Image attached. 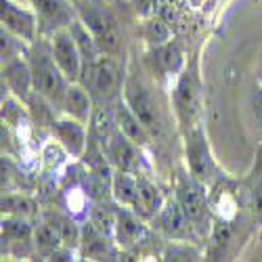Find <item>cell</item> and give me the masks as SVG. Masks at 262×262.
I'll list each match as a JSON object with an SVG mask.
<instances>
[{
	"label": "cell",
	"instance_id": "cell-7",
	"mask_svg": "<svg viewBox=\"0 0 262 262\" xmlns=\"http://www.w3.org/2000/svg\"><path fill=\"white\" fill-rule=\"evenodd\" d=\"M151 223L170 239H185V242H191V239H195V231H198V227H195L187 218V214L183 212L177 198H168L164 202L162 210L151 218Z\"/></svg>",
	"mask_w": 262,
	"mask_h": 262
},
{
	"label": "cell",
	"instance_id": "cell-19",
	"mask_svg": "<svg viewBox=\"0 0 262 262\" xmlns=\"http://www.w3.org/2000/svg\"><path fill=\"white\" fill-rule=\"evenodd\" d=\"M137 179H139V193H137V202H135L133 210L141 218H145V221H151V218L162 210L166 198H164V193L160 191V187L151 181L145 172H139Z\"/></svg>",
	"mask_w": 262,
	"mask_h": 262
},
{
	"label": "cell",
	"instance_id": "cell-17",
	"mask_svg": "<svg viewBox=\"0 0 262 262\" xmlns=\"http://www.w3.org/2000/svg\"><path fill=\"white\" fill-rule=\"evenodd\" d=\"M59 107L63 109V114L89 124V120L93 116V109H95V99L82 82H70Z\"/></svg>",
	"mask_w": 262,
	"mask_h": 262
},
{
	"label": "cell",
	"instance_id": "cell-25",
	"mask_svg": "<svg viewBox=\"0 0 262 262\" xmlns=\"http://www.w3.org/2000/svg\"><path fill=\"white\" fill-rule=\"evenodd\" d=\"M34 227L28 223L24 216H5L3 218V242L9 244H26L32 242Z\"/></svg>",
	"mask_w": 262,
	"mask_h": 262
},
{
	"label": "cell",
	"instance_id": "cell-13",
	"mask_svg": "<svg viewBox=\"0 0 262 262\" xmlns=\"http://www.w3.org/2000/svg\"><path fill=\"white\" fill-rule=\"evenodd\" d=\"M147 235H149V229L145 225V218H141L135 210L118 206L116 231H114V239H116L118 248L130 250V248L139 246L141 242H145Z\"/></svg>",
	"mask_w": 262,
	"mask_h": 262
},
{
	"label": "cell",
	"instance_id": "cell-30",
	"mask_svg": "<svg viewBox=\"0 0 262 262\" xmlns=\"http://www.w3.org/2000/svg\"><path fill=\"white\" fill-rule=\"evenodd\" d=\"M202 252L193 248L185 239H174V242L164 250L162 260H200Z\"/></svg>",
	"mask_w": 262,
	"mask_h": 262
},
{
	"label": "cell",
	"instance_id": "cell-9",
	"mask_svg": "<svg viewBox=\"0 0 262 262\" xmlns=\"http://www.w3.org/2000/svg\"><path fill=\"white\" fill-rule=\"evenodd\" d=\"M53 135L72 158H82L91 139V128H86V122L65 114L63 118L53 120Z\"/></svg>",
	"mask_w": 262,
	"mask_h": 262
},
{
	"label": "cell",
	"instance_id": "cell-12",
	"mask_svg": "<svg viewBox=\"0 0 262 262\" xmlns=\"http://www.w3.org/2000/svg\"><path fill=\"white\" fill-rule=\"evenodd\" d=\"M82 21L86 24L97 40V45L103 53H114L120 45V36H118V26L114 17L107 11L101 9H84L82 11Z\"/></svg>",
	"mask_w": 262,
	"mask_h": 262
},
{
	"label": "cell",
	"instance_id": "cell-28",
	"mask_svg": "<svg viewBox=\"0 0 262 262\" xmlns=\"http://www.w3.org/2000/svg\"><path fill=\"white\" fill-rule=\"evenodd\" d=\"M3 214H9V216H32L36 214V202L30 200L28 195H21V193H3Z\"/></svg>",
	"mask_w": 262,
	"mask_h": 262
},
{
	"label": "cell",
	"instance_id": "cell-6",
	"mask_svg": "<svg viewBox=\"0 0 262 262\" xmlns=\"http://www.w3.org/2000/svg\"><path fill=\"white\" fill-rule=\"evenodd\" d=\"M49 47H51V53H53L57 65L65 74V78H68L70 82H80L82 80V70H84V59H82L78 42H76L74 34L70 32V28L53 32Z\"/></svg>",
	"mask_w": 262,
	"mask_h": 262
},
{
	"label": "cell",
	"instance_id": "cell-23",
	"mask_svg": "<svg viewBox=\"0 0 262 262\" xmlns=\"http://www.w3.org/2000/svg\"><path fill=\"white\" fill-rule=\"evenodd\" d=\"M116 206H112V202H95L91 204V212H89L91 225L109 237H114V231H116V216H118Z\"/></svg>",
	"mask_w": 262,
	"mask_h": 262
},
{
	"label": "cell",
	"instance_id": "cell-24",
	"mask_svg": "<svg viewBox=\"0 0 262 262\" xmlns=\"http://www.w3.org/2000/svg\"><path fill=\"white\" fill-rule=\"evenodd\" d=\"M156 61L160 65V70L164 74H181L185 68V55L183 49L177 45V42H166L162 47H156Z\"/></svg>",
	"mask_w": 262,
	"mask_h": 262
},
{
	"label": "cell",
	"instance_id": "cell-16",
	"mask_svg": "<svg viewBox=\"0 0 262 262\" xmlns=\"http://www.w3.org/2000/svg\"><path fill=\"white\" fill-rule=\"evenodd\" d=\"M3 86L11 91L13 97L19 101H30L34 95V78H32V68L28 59L15 57L11 61H5L3 68Z\"/></svg>",
	"mask_w": 262,
	"mask_h": 262
},
{
	"label": "cell",
	"instance_id": "cell-11",
	"mask_svg": "<svg viewBox=\"0 0 262 262\" xmlns=\"http://www.w3.org/2000/svg\"><path fill=\"white\" fill-rule=\"evenodd\" d=\"M3 3V28L9 30L11 34H15L17 38H21L26 45L36 42V30H38V17L36 13L21 9L13 0H0Z\"/></svg>",
	"mask_w": 262,
	"mask_h": 262
},
{
	"label": "cell",
	"instance_id": "cell-26",
	"mask_svg": "<svg viewBox=\"0 0 262 262\" xmlns=\"http://www.w3.org/2000/svg\"><path fill=\"white\" fill-rule=\"evenodd\" d=\"M34 242H36L38 252L45 256L47 260L51 258V254H53L55 250H59L61 246H65L63 239H61V235H59L47 221H42L38 227H34Z\"/></svg>",
	"mask_w": 262,
	"mask_h": 262
},
{
	"label": "cell",
	"instance_id": "cell-4",
	"mask_svg": "<svg viewBox=\"0 0 262 262\" xmlns=\"http://www.w3.org/2000/svg\"><path fill=\"white\" fill-rule=\"evenodd\" d=\"M185 158H187V168L193 179L200 183H212L216 177V164L210 154V147L206 141V135L202 126H191L185 137Z\"/></svg>",
	"mask_w": 262,
	"mask_h": 262
},
{
	"label": "cell",
	"instance_id": "cell-8",
	"mask_svg": "<svg viewBox=\"0 0 262 262\" xmlns=\"http://www.w3.org/2000/svg\"><path fill=\"white\" fill-rule=\"evenodd\" d=\"M38 17V26L45 32L70 28L76 21V11L70 0H30Z\"/></svg>",
	"mask_w": 262,
	"mask_h": 262
},
{
	"label": "cell",
	"instance_id": "cell-2",
	"mask_svg": "<svg viewBox=\"0 0 262 262\" xmlns=\"http://www.w3.org/2000/svg\"><path fill=\"white\" fill-rule=\"evenodd\" d=\"M86 89L91 91L95 103L114 105L124 95V76L120 65L114 57H105V53L89 68L82 70V80Z\"/></svg>",
	"mask_w": 262,
	"mask_h": 262
},
{
	"label": "cell",
	"instance_id": "cell-22",
	"mask_svg": "<svg viewBox=\"0 0 262 262\" xmlns=\"http://www.w3.org/2000/svg\"><path fill=\"white\" fill-rule=\"evenodd\" d=\"M137 193H139V179H137V174L135 172H126V170H116L114 179H112L114 204L133 210V206L137 202Z\"/></svg>",
	"mask_w": 262,
	"mask_h": 262
},
{
	"label": "cell",
	"instance_id": "cell-20",
	"mask_svg": "<svg viewBox=\"0 0 262 262\" xmlns=\"http://www.w3.org/2000/svg\"><path fill=\"white\" fill-rule=\"evenodd\" d=\"M42 221H47L63 239L65 246L70 248H80V237H82V227L76 225V218L70 212H61V210H45L42 212Z\"/></svg>",
	"mask_w": 262,
	"mask_h": 262
},
{
	"label": "cell",
	"instance_id": "cell-27",
	"mask_svg": "<svg viewBox=\"0 0 262 262\" xmlns=\"http://www.w3.org/2000/svg\"><path fill=\"white\" fill-rule=\"evenodd\" d=\"M143 36H145V40L149 42L151 47H162V45H166V42L172 40V30H170V24L164 17L154 13L145 21Z\"/></svg>",
	"mask_w": 262,
	"mask_h": 262
},
{
	"label": "cell",
	"instance_id": "cell-14",
	"mask_svg": "<svg viewBox=\"0 0 262 262\" xmlns=\"http://www.w3.org/2000/svg\"><path fill=\"white\" fill-rule=\"evenodd\" d=\"M103 149L116 170H126V172H135V174L141 172V151H139L141 147L135 145L124 133H120V130L103 145Z\"/></svg>",
	"mask_w": 262,
	"mask_h": 262
},
{
	"label": "cell",
	"instance_id": "cell-3",
	"mask_svg": "<svg viewBox=\"0 0 262 262\" xmlns=\"http://www.w3.org/2000/svg\"><path fill=\"white\" fill-rule=\"evenodd\" d=\"M122 97L130 105V109L137 114V118L145 124V128L151 133V137L162 135L164 122H162V116H160L158 103H156L154 97H151L149 89L137 76H130L124 82V95Z\"/></svg>",
	"mask_w": 262,
	"mask_h": 262
},
{
	"label": "cell",
	"instance_id": "cell-18",
	"mask_svg": "<svg viewBox=\"0 0 262 262\" xmlns=\"http://www.w3.org/2000/svg\"><path fill=\"white\" fill-rule=\"evenodd\" d=\"M112 107H114V114H116V122H118L120 133H124L135 145L147 147L149 141H151V133L145 128V124L137 118V114L133 112V109H130V105L124 101V97H120Z\"/></svg>",
	"mask_w": 262,
	"mask_h": 262
},
{
	"label": "cell",
	"instance_id": "cell-10",
	"mask_svg": "<svg viewBox=\"0 0 262 262\" xmlns=\"http://www.w3.org/2000/svg\"><path fill=\"white\" fill-rule=\"evenodd\" d=\"M174 109L183 126H195V116L200 112V89L191 72H183L174 86Z\"/></svg>",
	"mask_w": 262,
	"mask_h": 262
},
{
	"label": "cell",
	"instance_id": "cell-15",
	"mask_svg": "<svg viewBox=\"0 0 262 262\" xmlns=\"http://www.w3.org/2000/svg\"><path fill=\"white\" fill-rule=\"evenodd\" d=\"M78 250L84 260H114L118 256L116 239L95 229L91 221H86L82 225V237H80Z\"/></svg>",
	"mask_w": 262,
	"mask_h": 262
},
{
	"label": "cell",
	"instance_id": "cell-21",
	"mask_svg": "<svg viewBox=\"0 0 262 262\" xmlns=\"http://www.w3.org/2000/svg\"><path fill=\"white\" fill-rule=\"evenodd\" d=\"M89 128H91V135H93L101 145H105V143L120 130V128H118V122H116L114 107L95 103L93 116H91V120H89Z\"/></svg>",
	"mask_w": 262,
	"mask_h": 262
},
{
	"label": "cell",
	"instance_id": "cell-31",
	"mask_svg": "<svg viewBox=\"0 0 262 262\" xmlns=\"http://www.w3.org/2000/svg\"><path fill=\"white\" fill-rule=\"evenodd\" d=\"M252 114L258 122V126L262 128V84L256 82L254 91H252Z\"/></svg>",
	"mask_w": 262,
	"mask_h": 262
},
{
	"label": "cell",
	"instance_id": "cell-29",
	"mask_svg": "<svg viewBox=\"0 0 262 262\" xmlns=\"http://www.w3.org/2000/svg\"><path fill=\"white\" fill-rule=\"evenodd\" d=\"M250 208L254 214V221L262 225V147L258 151L256 168L252 172V183H250Z\"/></svg>",
	"mask_w": 262,
	"mask_h": 262
},
{
	"label": "cell",
	"instance_id": "cell-32",
	"mask_svg": "<svg viewBox=\"0 0 262 262\" xmlns=\"http://www.w3.org/2000/svg\"><path fill=\"white\" fill-rule=\"evenodd\" d=\"M256 78H258V82L262 84V55H260V61H258V70H256Z\"/></svg>",
	"mask_w": 262,
	"mask_h": 262
},
{
	"label": "cell",
	"instance_id": "cell-1",
	"mask_svg": "<svg viewBox=\"0 0 262 262\" xmlns=\"http://www.w3.org/2000/svg\"><path fill=\"white\" fill-rule=\"evenodd\" d=\"M28 61L32 68L34 91L45 97L51 105H61L63 95L70 86V80L65 78V74L57 65L51 53V47L47 49V47L32 42V49L28 51Z\"/></svg>",
	"mask_w": 262,
	"mask_h": 262
},
{
	"label": "cell",
	"instance_id": "cell-5",
	"mask_svg": "<svg viewBox=\"0 0 262 262\" xmlns=\"http://www.w3.org/2000/svg\"><path fill=\"white\" fill-rule=\"evenodd\" d=\"M174 198H177L183 212L187 214V218L195 227L208 229L210 206H208V198H206V191H204V183L193 179L191 174L189 177H181L177 183V193H174Z\"/></svg>",
	"mask_w": 262,
	"mask_h": 262
}]
</instances>
